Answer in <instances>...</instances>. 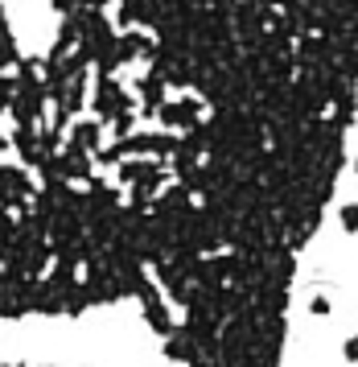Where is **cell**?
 <instances>
[{
  "mask_svg": "<svg viewBox=\"0 0 358 367\" xmlns=\"http://www.w3.org/2000/svg\"><path fill=\"white\" fill-rule=\"evenodd\" d=\"M46 367H49V363H46Z\"/></svg>",
  "mask_w": 358,
  "mask_h": 367,
  "instance_id": "cell-8",
  "label": "cell"
},
{
  "mask_svg": "<svg viewBox=\"0 0 358 367\" xmlns=\"http://www.w3.org/2000/svg\"><path fill=\"white\" fill-rule=\"evenodd\" d=\"M66 136H71L74 145H83L87 153H99V148H103V120H99V116L95 120H74Z\"/></svg>",
  "mask_w": 358,
  "mask_h": 367,
  "instance_id": "cell-1",
  "label": "cell"
},
{
  "mask_svg": "<svg viewBox=\"0 0 358 367\" xmlns=\"http://www.w3.org/2000/svg\"><path fill=\"white\" fill-rule=\"evenodd\" d=\"M342 355H346V363H354V367H358V334H350V339L342 343Z\"/></svg>",
  "mask_w": 358,
  "mask_h": 367,
  "instance_id": "cell-4",
  "label": "cell"
},
{
  "mask_svg": "<svg viewBox=\"0 0 358 367\" xmlns=\"http://www.w3.org/2000/svg\"><path fill=\"white\" fill-rule=\"evenodd\" d=\"M354 173H358V153H354Z\"/></svg>",
  "mask_w": 358,
  "mask_h": 367,
  "instance_id": "cell-6",
  "label": "cell"
},
{
  "mask_svg": "<svg viewBox=\"0 0 358 367\" xmlns=\"http://www.w3.org/2000/svg\"><path fill=\"white\" fill-rule=\"evenodd\" d=\"M338 223H342L346 235H354V231H358V202H346V206L338 211Z\"/></svg>",
  "mask_w": 358,
  "mask_h": 367,
  "instance_id": "cell-3",
  "label": "cell"
},
{
  "mask_svg": "<svg viewBox=\"0 0 358 367\" xmlns=\"http://www.w3.org/2000/svg\"><path fill=\"white\" fill-rule=\"evenodd\" d=\"M132 132H136V112H124V116H116V120H112V136H116V141L132 136Z\"/></svg>",
  "mask_w": 358,
  "mask_h": 367,
  "instance_id": "cell-2",
  "label": "cell"
},
{
  "mask_svg": "<svg viewBox=\"0 0 358 367\" xmlns=\"http://www.w3.org/2000/svg\"><path fill=\"white\" fill-rule=\"evenodd\" d=\"M4 367H21V363H4Z\"/></svg>",
  "mask_w": 358,
  "mask_h": 367,
  "instance_id": "cell-7",
  "label": "cell"
},
{
  "mask_svg": "<svg viewBox=\"0 0 358 367\" xmlns=\"http://www.w3.org/2000/svg\"><path fill=\"white\" fill-rule=\"evenodd\" d=\"M313 314H321V318H326V314H330V301H326V297H313V305H309Z\"/></svg>",
  "mask_w": 358,
  "mask_h": 367,
  "instance_id": "cell-5",
  "label": "cell"
}]
</instances>
